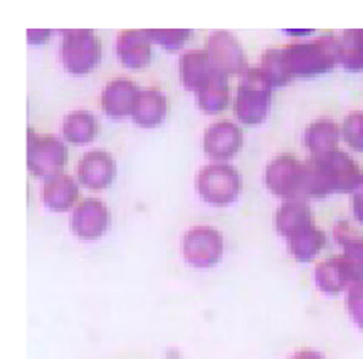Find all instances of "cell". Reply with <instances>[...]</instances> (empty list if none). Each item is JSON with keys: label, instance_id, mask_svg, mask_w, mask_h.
I'll list each match as a JSON object with an SVG mask.
<instances>
[{"label": "cell", "instance_id": "cell-1", "mask_svg": "<svg viewBox=\"0 0 363 359\" xmlns=\"http://www.w3.org/2000/svg\"><path fill=\"white\" fill-rule=\"evenodd\" d=\"M305 197H325L335 192H353L360 183L362 173L355 161L342 149L321 160L305 161Z\"/></svg>", "mask_w": 363, "mask_h": 359}, {"label": "cell", "instance_id": "cell-2", "mask_svg": "<svg viewBox=\"0 0 363 359\" xmlns=\"http://www.w3.org/2000/svg\"><path fill=\"white\" fill-rule=\"evenodd\" d=\"M291 77H310L328 72L340 62V38L323 35L310 42L291 44L284 49Z\"/></svg>", "mask_w": 363, "mask_h": 359}, {"label": "cell", "instance_id": "cell-3", "mask_svg": "<svg viewBox=\"0 0 363 359\" xmlns=\"http://www.w3.org/2000/svg\"><path fill=\"white\" fill-rule=\"evenodd\" d=\"M271 88L259 67H249L244 72L234 104V113L240 122L254 126L266 120L271 104Z\"/></svg>", "mask_w": 363, "mask_h": 359}, {"label": "cell", "instance_id": "cell-4", "mask_svg": "<svg viewBox=\"0 0 363 359\" xmlns=\"http://www.w3.org/2000/svg\"><path fill=\"white\" fill-rule=\"evenodd\" d=\"M67 161V149L57 138L27 131V168L39 178H54L61 175Z\"/></svg>", "mask_w": 363, "mask_h": 359}, {"label": "cell", "instance_id": "cell-5", "mask_svg": "<svg viewBox=\"0 0 363 359\" xmlns=\"http://www.w3.org/2000/svg\"><path fill=\"white\" fill-rule=\"evenodd\" d=\"M103 44L93 30H66L62 34V64L72 74H86L98 66Z\"/></svg>", "mask_w": 363, "mask_h": 359}, {"label": "cell", "instance_id": "cell-6", "mask_svg": "<svg viewBox=\"0 0 363 359\" xmlns=\"http://www.w3.org/2000/svg\"><path fill=\"white\" fill-rule=\"evenodd\" d=\"M195 185L206 202L224 207L238 198L240 192V176L238 170L230 165L216 163L199 171Z\"/></svg>", "mask_w": 363, "mask_h": 359}, {"label": "cell", "instance_id": "cell-7", "mask_svg": "<svg viewBox=\"0 0 363 359\" xmlns=\"http://www.w3.org/2000/svg\"><path fill=\"white\" fill-rule=\"evenodd\" d=\"M305 161L293 154H281L269 163L266 170V185L278 197L298 200L305 197Z\"/></svg>", "mask_w": 363, "mask_h": 359}, {"label": "cell", "instance_id": "cell-8", "mask_svg": "<svg viewBox=\"0 0 363 359\" xmlns=\"http://www.w3.org/2000/svg\"><path fill=\"white\" fill-rule=\"evenodd\" d=\"M184 257L190 266L206 267L216 266L220 261L222 251H224V240L219 230L214 227L201 225L190 229L187 234L184 235Z\"/></svg>", "mask_w": 363, "mask_h": 359}, {"label": "cell", "instance_id": "cell-9", "mask_svg": "<svg viewBox=\"0 0 363 359\" xmlns=\"http://www.w3.org/2000/svg\"><path fill=\"white\" fill-rule=\"evenodd\" d=\"M206 51L214 71L222 76L244 74L249 69L242 45L227 30L212 34L207 40Z\"/></svg>", "mask_w": 363, "mask_h": 359}, {"label": "cell", "instance_id": "cell-10", "mask_svg": "<svg viewBox=\"0 0 363 359\" xmlns=\"http://www.w3.org/2000/svg\"><path fill=\"white\" fill-rule=\"evenodd\" d=\"M110 225V212L101 200L84 198L72 213L71 229L83 240H96Z\"/></svg>", "mask_w": 363, "mask_h": 359}, {"label": "cell", "instance_id": "cell-11", "mask_svg": "<svg viewBox=\"0 0 363 359\" xmlns=\"http://www.w3.org/2000/svg\"><path fill=\"white\" fill-rule=\"evenodd\" d=\"M116 176L115 158L104 149H94L81 158L78 178L89 190H103L113 183Z\"/></svg>", "mask_w": 363, "mask_h": 359}, {"label": "cell", "instance_id": "cell-12", "mask_svg": "<svg viewBox=\"0 0 363 359\" xmlns=\"http://www.w3.org/2000/svg\"><path fill=\"white\" fill-rule=\"evenodd\" d=\"M242 147V131L230 121H217L203 135V152L212 160H229Z\"/></svg>", "mask_w": 363, "mask_h": 359}, {"label": "cell", "instance_id": "cell-13", "mask_svg": "<svg viewBox=\"0 0 363 359\" xmlns=\"http://www.w3.org/2000/svg\"><path fill=\"white\" fill-rule=\"evenodd\" d=\"M140 93L131 79L126 77H118L113 79L111 83L106 84L101 94V106L103 111L111 118H125L131 115L133 116L136 103H138Z\"/></svg>", "mask_w": 363, "mask_h": 359}, {"label": "cell", "instance_id": "cell-14", "mask_svg": "<svg viewBox=\"0 0 363 359\" xmlns=\"http://www.w3.org/2000/svg\"><path fill=\"white\" fill-rule=\"evenodd\" d=\"M152 42L148 30H123L116 39L118 57L131 69L145 67L152 57Z\"/></svg>", "mask_w": 363, "mask_h": 359}, {"label": "cell", "instance_id": "cell-15", "mask_svg": "<svg viewBox=\"0 0 363 359\" xmlns=\"http://www.w3.org/2000/svg\"><path fill=\"white\" fill-rule=\"evenodd\" d=\"M180 79L184 86L190 91L199 93L206 86L211 77L216 74L214 67L211 64V59L206 49H194L185 52L180 57Z\"/></svg>", "mask_w": 363, "mask_h": 359}, {"label": "cell", "instance_id": "cell-16", "mask_svg": "<svg viewBox=\"0 0 363 359\" xmlns=\"http://www.w3.org/2000/svg\"><path fill=\"white\" fill-rule=\"evenodd\" d=\"M340 131L331 120H316L306 128L305 143L310 149L311 158L321 160L338 149Z\"/></svg>", "mask_w": 363, "mask_h": 359}, {"label": "cell", "instance_id": "cell-17", "mask_svg": "<svg viewBox=\"0 0 363 359\" xmlns=\"http://www.w3.org/2000/svg\"><path fill=\"white\" fill-rule=\"evenodd\" d=\"M167 111H169V103L162 91L155 88L143 89L136 103L133 121L140 128H155L165 120Z\"/></svg>", "mask_w": 363, "mask_h": 359}, {"label": "cell", "instance_id": "cell-18", "mask_svg": "<svg viewBox=\"0 0 363 359\" xmlns=\"http://www.w3.org/2000/svg\"><path fill=\"white\" fill-rule=\"evenodd\" d=\"M79 198V186L71 176L59 175L45 180L43 190L44 203L52 212H67Z\"/></svg>", "mask_w": 363, "mask_h": 359}, {"label": "cell", "instance_id": "cell-19", "mask_svg": "<svg viewBox=\"0 0 363 359\" xmlns=\"http://www.w3.org/2000/svg\"><path fill=\"white\" fill-rule=\"evenodd\" d=\"M315 277L318 287L326 294H340L352 280L343 256H333L318 263Z\"/></svg>", "mask_w": 363, "mask_h": 359}, {"label": "cell", "instance_id": "cell-20", "mask_svg": "<svg viewBox=\"0 0 363 359\" xmlns=\"http://www.w3.org/2000/svg\"><path fill=\"white\" fill-rule=\"evenodd\" d=\"M337 239L343 245V258L350 270L353 283H363V237L358 235L347 222L337 227Z\"/></svg>", "mask_w": 363, "mask_h": 359}, {"label": "cell", "instance_id": "cell-21", "mask_svg": "<svg viewBox=\"0 0 363 359\" xmlns=\"http://www.w3.org/2000/svg\"><path fill=\"white\" fill-rule=\"evenodd\" d=\"M276 230L286 239L291 237L298 230L313 224V213L306 203L301 200H289L288 203L281 205L274 217Z\"/></svg>", "mask_w": 363, "mask_h": 359}, {"label": "cell", "instance_id": "cell-22", "mask_svg": "<svg viewBox=\"0 0 363 359\" xmlns=\"http://www.w3.org/2000/svg\"><path fill=\"white\" fill-rule=\"evenodd\" d=\"M325 234L315 224L298 230L288 237V247L291 256L299 262H310L325 247Z\"/></svg>", "mask_w": 363, "mask_h": 359}, {"label": "cell", "instance_id": "cell-23", "mask_svg": "<svg viewBox=\"0 0 363 359\" xmlns=\"http://www.w3.org/2000/svg\"><path fill=\"white\" fill-rule=\"evenodd\" d=\"M230 88L227 84V77L216 72L211 81L197 93V103L207 115H219L229 106Z\"/></svg>", "mask_w": 363, "mask_h": 359}, {"label": "cell", "instance_id": "cell-24", "mask_svg": "<svg viewBox=\"0 0 363 359\" xmlns=\"http://www.w3.org/2000/svg\"><path fill=\"white\" fill-rule=\"evenodd\" d=\"M98 120L91 113L74 111L65 118L62 133L72 144H86L98 135Z\"/></svg>", "mask_w": 363, "mask_h": 359}, {"label": "cell", "instance_id": "cell-25", "mask_svg": "<svg viewBox=\"0 0 363 359\" xmlns=\"http://www.w3.org/2000/svg\"><path fill=\"white\" fill-rule=\"evenodd\" d=\"M340 62L350 71L363 69V30H347L340 38Z\"/></svg>", "mask_w": 363, "mask_h": 359}, {"label": "cell", "instance_id": "cell-26", "mask_svg": "<svg viewBox=\"0 0 363 359\" xmlns=\"http://www.w3.org/2000/svg\"><path fill=\"white\" fill-rule=\"evenodd\" d=\"M259 69L271 86H284L293 79L286 64L284 49H269L262 56Z\"/></svg>", "mask_w": 363, "mask_h": 359}, {"label": "cell", "instance_id": "cell-27", "mask_svg": "<svg viewBox=\"0 0 363 359\" xmlns=\"http://www.w3.org/2000/svg\"><path fill=\"white\" fill-rule=\"evenodd\" d=\"M343 138L357 152H363V113H352L343 121Z\"/></svg>", "mask_w": 363, "mask_h": 359}, {"label": "cell", "instance_id": "cell-28", "mask_svg": "<svg viewBox=\"0 0 363 359\" xmlns=\"http://www.w3.org/2000/svg\"><path fill=\"white\" fill-rule=\"evenodd\" d=\"M148 34H150V38H152V40H155L157 44L163 45V47L169 49V51H177V49H180L182 45H184L190 39V35H192L190 30H185V29L148 30Z\"/></svg>", "mask_w": 363, "mask_h": 359}, {"label": "cell", "instance_id": "cell-29", "mask_svg": "<svg viewBox=\"0 0 363 359\" xmlns=\"http://www.w3.org/2000/svg\"><path fill=\"white\" fill-rule=\"evenodd\" d=\"M347 307L353 321L363 329V283H355L348 290Z\"/></svg>", "mask_w": 363, "mask_h": 359}, {"label": "cell", "instance_id": "cell-30", "mask_svg": "<svg viewBox=\"0 0 363 359\" xmlns=\"http://www.w3.org/2000/svg\"><path fill=\"white\" fill-rule=\"evenodd\" d=\"M353 213H355L357 220L363 224V176L357 188L353 190Z\"/></svg>", "mask_w": 363, "mask_h": 359}, {"label": "cell", "instance_id": "cell-31", "mask_svg": "<svg viewBox=\"0 0 363 359\" xmlns=\"http://www.w3.org/2000/svg\"><path fill=\"white\" fill-rule=\"evenodd\" d=\"M49 35H51L49 30H29V33H27V40H29L30 44H45Z\"/></svg>", "mask_w": 363, "mask_h": 359}, {"label": "cell", "instance_id": "cell-32", "mask_svg": "<svg viewBox=\"0 0 363 359\" xmlns=\"http://www.w3.org/2000/svg\"><path fill=\"white\" fill-rule=\"evenodd\" d=\"M291 359H323V356L315 351H310V349H305V351H299L294 354Z\"/></svg>", "mask_w": 363, "mask_h": 359}]
</instances>
